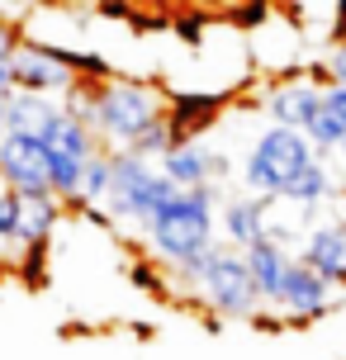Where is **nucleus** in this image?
I'll return each instance as SVG.
<instances>
[{"label": "nucleus", "instance_id": "1", "mask_svg": "<svg viewBox=\"0 0 346 360\" xmlns=\"http://www.w3.org/2000/svg\"><path fill=\"white\" fill-rule=\"evenodd\" d=\"M81 100H67L76 119H86L95 133V143L105 152H128V147L143 138L147 128L166 119V95L152 81H138V76H105L100 86H76Z\"/></svg>", "mask_w": 346, "mask_h": 360}, {"label": "nucleus", "instance_id": "2", "mask_svg": "<svg viewBox=\"0 0 346 360\" xmlns=\"http://www.w3.org/2000/svg\"><path fill=\"white\" fill-rule=\"evenodd\" d=\"M214 223H219V195L209 185V190H181L162 214L147 218L143 233L166 266H185L214 247Z\"/></svg>", "mask_w": 346, "mask_h": 360}, {"label": "nucleus", "instance_id": "3", "mask_svg": "<svg viewBox=\"0 0 346 360\" xmlns=\"http://www.w3.org/2000/svg\"><path fill=\"white\" fill-rule=\"evenodd\" d=\"M176 275H181L185 285L200 289V299L214 308L219 318H256V313H261V289H256L242 252H228V247L214 242V247L200 252L195 261L176 266Z\"/></svg>", "mask_w": 346, "mask_h": 360}, {"label": "nucleus", "instance_id": "4", "mask_svg": "<svg viewBox=\"0 0 346 360\" xmlns=\"http://www.w3.org/2000/svg\"><path fill=\"white\" fill-rule=\"evenodd\" d=\"M318 152L304 133H294V128H266L261 138L252 143L247 152V162H242V185H247V195L261 199V204H275V199L290 190V180L313 162Z\"/></svg>", "mask_w": 346, "mask_h": 360}, {"label": "nucleus", "instance_id": "5", "mask_svg": "<svg viewBox=\"0 0 346 360\" xmlns=\"http://www.w3.org/2000/svg\"><path fill=\"white\" fill-rule=\"evenodd\" d=\"M176 195H181V190L162 176L157 162H143V157H133V152H114V180H110V199H105V209H110L114 218L147 223L152 214H162Z\"/></svg>", "mask_w": 346, "mask_h": 360}, {"label": "nucleus", "instance_id": "6", "mask_svg": "<svg viewBox=\"0 0 346 360\" xmlns=\"http://www.w3.org/2000/svg\"><path fill=\"white\" fill-rule=\"evenodd\" d=\"M81 86V72L67 53L57 48H43V43H19L15 53V90H29V95H57V90H76Z\"/></svg>", "mask_w": 346, "mask_h": 360}, {"label": "nucleus", "instance_id": "7", "mask_svg": "<svg viewBox=\"0 0 346 360\" xmlns=\"http://www.w3.org/2000/svg\"><path fill=\"white\" fill-rule=\"evenodd\" d=\"M0 180L15 195H53V162H48L43 143L5 133V143H0Z\"/></svg>", "mask_w": 346, "mask_h": 360}, {"label": "nucleus", "instance_id": "8", "mask_svg": "<svg viewBox=\"0 0 346 360\" xmlns=\"http://www.w3.org/2000/svg\"><path fill=\"white\" fill-rule=\"evenodd\" d=\"M323 109V86L313 76H285L266 90V114L275 119V128H294L304 133L313 124V114Z\"/></svg>", "mask_w": 346, "mask_h": 360}, {"label": "nucleus", "instance_id": "9", "mask_svg": "<svg viewBox=\"0 0 346 360\" xmlns=\"http://www.w3.org/2000/svg\"><path fill=\"white\" fill-rule=\"evenodd\" d=\"M162 176L176 185V190H209L214 180L228 176V162H223L219 152L209 143H176L171 152H166V162H162Z\"/></svg>", "mask_w": 346, "mask_h": 360}, {"label": "nucleus", "instance_id": "10", "mask_svg": "<svg viewBox=\"0 0 346 360\" xmlns=\"http://www.w3.org/2000/svg\"><path fill=\"white\" fill-rule=\"evenodd\" d=\"M332 304H337L332 280H323L318 270H309L299 256H294V266H290V275H285V289H280L275 308L290 313V318H323Z\"/></svg>", "mask_w": 346, "mask_h": 360}, {"label": "nucleus", "instance_id": "11", "mask_svg": "<svg viewBox=\"0 0 346 360\" xmlns=\"http://www.w3.org/2000/svg\"><path fill=\"white\" fill-rule=\"evenodd\" d=\"M299 261L309 270H318L323 280H346V228L337 223H318L304 233V247H299Z\"/></svg>", "mask_w": 346, "mask_h": 360}, {"label": "nucleus", "instance_id": "12", "mask_svg": "<svg viewBox=\"0 0 346 360\" xmlns=\"http://www.w3.org/2000/svg\"><path fill=\"white\" fill-rule=\"evenodd\" d=\"M62 109L53 95H29V90H15L10 100H5V124H10V133H19V138H38L43 143V133L62 119Z\"/></svg>", "mask_w": 346, "mask_h": 360}, {"label": "nucleus", "instance_id": "13", "mask_svg": "<svg viewBox=\"0 0 346 360\" xmlns=\"http://www.w3.org/2000/svg\"><path fill=\"white\" fill-rule=\"evenodd\" d=\"M266 209H271V204H261V199H252V195L228 199V204H223V237H228V247L252 252L256 242H266Z\"/></svg>", "mask_w": 346, "mask_h": 360}, {"label": "nucleus", "instance_id": "14", "mask_svg": "<svg viewBox=\"0 0 346 360\" xmlns=\"http://www.w3.org/2000/svg\"><path fill=\"white\" fill-rule=\"evenodd\" d=\"M242 261H247L256 289H261V304L275 308L280 289H285V275H290V266H294V256L285 252V247H275V242H256L252 252H242Z\"/></svg>", "mask_w": 346, "mask_h": 360}, {"label": "nucleus", "instance_id": "15", "mask_svg": "<svg viewBox=\"0 0 346 360\" xmlns=\"http://www.w3.org/2000/svg\"><path fill=\"white\" fill-rule=\"evenodd\" d=\"M62 223V199L57 195H19V228H15V242L24 247H43L53 228Z\"/></svg>", "mask_w": 346, "mask_h": 360}, {"label": "nucleus", "instance_id": "16", "mask_svg": "<svg viewBox=\"0 0 346 360\" xmlns=\"http://www.w3.org/2000/svg\"><path fill=\"white\" fill-rule=\"evenodd\" d=\"M337 195V185H332V171H328V162L323 157H313L299 176L290 180V190H285V204H299V209H313V204H323V199H332Z\"/></svg>", "mask_w": 346, "mask_h": 360}, {"label": "nucleus", "instance_id": "17", "mask_svg": "<svg viewBox=\"0 0 346 360\" xmlns=\"http://www.w3.org/2000/svg\"><path fill=\"white\" fill-rule=\"evenodd\" d=\"M304 138L313 143L318 157H337L342 143H346V119H342V114H332V109H318V114H313V124L304 128Z\"/></svg>", "mask_w": 346, "mask_h": 360}, {"label": "nucleus", "instance_id": "18", "mask_svg": "<svg viewBox=\"0 0 346 360\" xmlns=\"http://www.w3.org/2000/svg\"><path fill=\"white\" fill-rule=\"evenodd\" d=\"M176 143H181V138H176V128H171V114H166V119H157V124L147 128V133L128 147V152H133V157H143V162H157V166H162L166 152H171Z\"/></svg>", "mask_w": 346, "mask_h": 360}, {"label": "nucleus", "instance_id": "19", "mask_svg": "<svg viewBox=\"0 0 346 360\" xmlns=\"http://www.w3.org/2000/svg\"><path fill=\"white\" fill-rule=\"evenodd\" d=\"M15 228H19V195L5 190L0 195V237H15Z\"/></svg>", "mask_w": 346, "mask_h": 360}, {"label": "nucleus", "instance_id": "20", "mask_svg": "<svg viewBox=\"0 0 346 360\" xmlns=\"http://www.w3.org/2000/svg\"><path fill=\"white\" fill-rule=\"evenodd\" d=\"M19 43H24V34H19V24H10V19H0V62H10V57L19 53Z\"/></svg>", "mask_w": 346, "mask_h": 360}, {"label": "nucleus", "instance_id": "21", "mask_svg": "<svg viewBox=\"0 0 346 360\" xmlns=\"http://www.w3.org/2000/svg\"><path fill=\"white\" fill-rule=\"evenodd\" d=\"M328 86H346V43L328 53Z\"/></svg>", "mask_w": 346, "mask_h": 360}, {"label": "nucleus", "instance_id": "22", "mask_svg": "<svg viewBox=\"0 0 346 360\" xmlns=\"http://www.w3.org/2000/svg\"><path fill=\"white\" fill-rule=\"evenodd\" d=\"M337 228H346V190L337 195Z\"/></svg>", "mask_w": 346, "mask_h": 360}, {"label": "nucleus", "instance_id": "23", "mask_svg": "<svg viewBox=\"0 0 346 360\" xmlns=\"http://www.w3.org/2000/svg\"><path fill=\"white\" fill-rule=\"evenodd\" d=\"M5 133H10V124H5V100H0V143H5Z\"/></svg>", "mask_w": 346, "mask_h": 360}, {"label": "nucleus", "instance_id": "24", "mask_svg": "<svg viewBox=\"0 0 346 360\" xmlns=\"http://www.w3.org/2000/svg\"><path fill=\"white\" fill-rule=\"evenodd\" d=\"M337 157H342V162H346V143H342V152H337Z\"/></svg>", "mask_w": 346, "mask_h": 360}, {"label": "nucleus", "instance_id": "25", "mask_svg": "<svg viewBox=\"0 0 346 360\" xmlns=\"http://www.w3.org/2000/svg\"><path fill=\"white\" fill-rule=\"evenodd\" d=\"M0 195H5V180H0Z\"/></svg>", "mask_w": 346, "mask_h": 360}]
</instances>
